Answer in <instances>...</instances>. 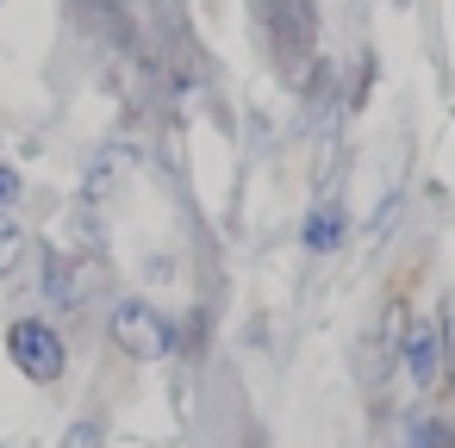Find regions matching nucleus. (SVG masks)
I'll return each instance as SVG.
<instances>
[{
    "mask_svg": "<svg viewBox=\"0 0 455 448\" xmlns=\"http://www.w3.org/2000/svg\"><path fill=\"white\" fill-rule=\"evenodd\" d=\"M113 342H119L125 355H138V361H163V355L175 349V330H169V318H163L156 305L119 299V305H113Z\"/></svg>",
    "mask_w": 455,
    "mask_h": 448,
    "instance_id": "f257e3e1",
    "label": "nucleus"
},
{
    "mask_svg": "<svg viewBox=\"0 0 455 448\" xmlns=\"http://www.w3.org/2000/svg\"><path fill=\"white\" fill-rule=\"evenodd\" d=\"M7 355L32 373V380H63V336L44 324V318H20L13 330H7Z\"/></svg>",
    "mask_w": 455,
    "mask_h": 448,
    "instance_id": "f03ea898",
    "label": "nucleus"
},
{
    "mask_svg": "<svg viewBox=\"0 0 455 448\" xmlns=\"http://www.w3.org/2000/svg\"><path fill=\"white\" fill-rule=\"evenodd\" d=\"M399 355H405V373H411L418 386H430V380L443 373V361H449V355H443V330H436L430 318H418V324L405 330V349H399Z\"/></svg>",
    "mask_w": 455,
    "mask_h": 448,
    "instance_id": "7ed1b4c3",
    "label": "nucleus"
},
{
    "mask_svg": "<svg viewBox=\"0 0 455 448\" xmlns=\"http://www.w3.org/2000/svg\"><path fill=\"white\" fill-rule=\"evenodd\" d=\"M299 237H306V249H312V255H331V249H337V237H343V206H337V200H324V206L306 218V231H299Z\"/></svg>",
    "mask_w": 455,
    "mask_h": 448,
    "instance_id": "20e7f679",
    "label": "nucleus"
},
{
    "mask_svg": "<svg viewBox=\"0 0 455 448\" xmlns=\"http://www.w3.org/2000/svg\"><path fill=\"white\" fill-rule=\"evenodd\" d=\"M44 299L51 305H82V280H76L69 255H57V249H44Z\"/></svg>",
    "mask_w": 455,
    "mask_h": 448,
    "instance_id": "39448f33",
    "label": "nucleus"
},
{
    "mask_svg": "<svg viewBox=\"0 0 455 448\" xmlns=\"http://www.w3.org/2000/svg\"><path fill=\"white\" fill-rule=\"evenodd\" d=\"M20 255H26V231H20L13 218H0V274H13Z\"/></svg>",
    "mask_w": 455,
    "mask_h": 448,
    "instance_id": "423d86ee",
    "label": "nucleus"
},
{
    "mask_svg": "<svg viewBox=\"0 0 455 448\" xmlns=\"http://www.w3.org/2000/svg\"><path fill=\"white\" fill-rule=\"evenodd\" d=\"M455 429L449 423H430V417H418V423H405V442H449Z\"/></svg>",
    "mask_w": 455,
    "mask_h": 448,
    "instance_id": "0eeeda50",
    "label": "nucleus"
},
{
    "mask_svg": "<svg viewBox=\"0 0 455 448\" xmlns=\"http://www.w3.org/2000/svg\"><path fill=\"white\" fill-rule=\"evenodd\" d=\"M20 200V175L13 169H0V206H13Z\"/></svg>",
    "mask_w": 455,
    "mask_h": 448,
    "instance_id": "6e6552de",
    "label": "nucleus"
},
{
    "mask_svg": "<svg viewBox=\"0 0 455 448\" xmlns=\"http://www.w3.org/2000/svg\"><path fill=\"white\" fill-rule=\"evenodd\" d=\"M443 324H449V336H443V355L455 361V299H449V311H443Z\"/></svg>",
    "mask_w": 455,
    "mask_h": 448,
    "instance_id": "1a4fd4ad",
    "label": "nucleus"
}]
</instances>
